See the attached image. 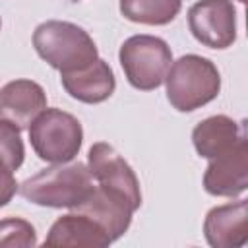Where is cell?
<instances>
[{
  "label": "cell",
  "instance_id": "ac0fdd59",
  "mask_svg": "<svg viewBox=\"0 0 248 248\" xmlns=\"http://www.w3.org/2000/svg\"><path fill=\"white\" fill-rule=\"evenodd\" d=\"M17 190H19V186H17L16 176H14V170L8 169L0 161V207L8 205L12 202V198L16 196Z\"/></svg>",
  "mask_w": 248,
  "mask_h": 248
},
{
  "label": "cell",
  "instance_id": "4fadbf2b",
  "mask_svg": "<svg viewBox=\"0 0 248 248\" xmlns=\"http://www.w3.org/2000/svg\"><path fill=\"white\" fill-rule=\"evenodd\" d=\"M110 242H112L110 236L99 223H95L91 217L83 213L72 211V213L58 217L52 223L43 244L50 248H66V246L105 248Z\"/></svg>",
  "mask_w": 248,
  "mask_h": 248
},
{
  "label": "cell",
  "instance_id": "277c9868",
  "mask_svg": "<svg viewBox=\"0 0 248 248\" xmlns=\"http://www.w3.org/2000/svg\"><path fill=\"white\" fill-rule=\"evenodd\" d=\"M29 141L41 161L70 163L81 149L83 128L74 114L62 108H45L29 124Z\"/></svg>",
  "mask_w": 248,
  "mask_h": 248
},
{
  "label": "cell",
  "instance_id": "d6986e66",
  "mask_svg": "<svg viewBox=\"0 0 248 248\" xmlns=\"http://www.w3.org/2000/svg\"><path fill=\"white\" fill-rule=\"evenodd\" d=\"M238 2H246V0H238Z\"/></svg>",
  "mask_w": 248,
  "mask_h": 248
},
{
  "label": "cell",
  "instance_id": "5bb4252c",
  "mask_svg": "<svg viewBox=\"0 0 248 248\" xmlns=\"http://www.w3.org/2000/svg\"><path fill=\"white\" fill-rule=\"evenodd\" d=\"M244 136L242 126H238L227 114H215L198 122L192 130V143L200 157L213 159L227 149H231Z\"/></svg>",
  "mask_w": 248,
  "mask_h": 248
},
{
  "label": "cell",
  "instance_id": "8992f818",
  "mask_svg": "<svg viewBox=\"0 0 248 248\" xmlns=\"http://www.w3.org/2000/svg\"><path fill=\"white\" fill-rule=\"evenodd\" d=\"M192 37L207 48H229L236 41V8L232 0H198L188 10Z\"/></svg>",
  "mask_w": 248,
  "mask_h": 248
},
{
  "label": "cell",
  "instance_id": "8fae6325",
  "mask_svg": "<svg viewBox=\"0 0 248 248\" xmlns=\"http://www.w3.org/2000/svg\"><path fill=\"white\" fill-rule=\"evenodd\" d=\"M46 108V93L33 79H14L0 89V118L16 124L19 130Z\"/></svg>",
  "mask_w": 248,
  "mask_h": 248
},
{
  "label": "cell",
  "instance_id": "52a82bcc",
  "mask_svg": "<svg viewBox=\"0 0 248 248\" xmlns=\"http://www.w3.org/2000/svg\"><path fill=\"white\" fill-rule=\"evenodd\" d=\"M203 188L217 198H236L248 188V143L242 136L231 149L209 159Z\"/></svg>",
  "mask_w": 248,
  "mask_h": 248
},
{
  "label": "cell",
  "instance_id": "6da1fadb",
  "mask_svg": "<svg viewBox=\"0 0 248 248\" xmlns=\"http://www.w3.org/2000/svg\"><path fill=\"white\" fill-rule=\"evenodd\" d=\"M33 46L37 54L54 70L74 72L99 58L93 37L72 21L48 19L35 27Z\"/></svg>",
  "mask_w": 248,
  "mask_h": 248
},
{
  "label": "cell",
  "instance_id": "e0dca14e",
  "mask_svg": "<svg viewBox=\"0 0 248 248\" xmlns=\"http://www.w3.org/2000/svg\"><path fill=\"white\" fill-rule=\"evenodd\" d=\"M19 132L21 130L16 124L0 118V161L14 172L21 167L25 157V147Z\"/></svg>",
  "mask_w": 248,
  "mask_h": 248
},
{
  "label": "cell",
  "instance_id": "ba28073f",
  "mask_svg": "<svg viewBox=\"0 0 248 248\" xmlns=\"http://www.w3.org/2000/svg\"><path fill=\"white\" fill-rule=\"evenodd\" d=\"M72 209L78 213H83V215L91 217L95 223H99L107 231V234L110 236L112 242L128 231V227L132 223V215L136 211L132 202L120 190H114V188H108L103 184L93 186L91 192L83 198V202Z\"/></svg>",
  "mask_w": 248,
  "mask_h": 248
},
{
  "label": "cell",
  "instance_id": "5b68a950",
  "mask_svg": "<svg viewBox=\"0 0 248 248\" xmlns=\"http://www.w3.org/2000/svg\"><path fill=\"white\" fill-rule=\"evenodd\" d=\"M118 60L132 87L140 91H153L165 81L172 64V52L161 37L134 35L122 43Z\"/></svg>",
  "mask_w": 248,
  "mask_h": 248
},
{
  "label": "cell",
  "instance_id": "3957f363",
  "mask_svg": "<svg viewBox=\"0 0 248 248\" xmlns=\"http://www.w3.org/2000/svg\"><path fill=\"white\" fill-rule=\"evenodd\" d=\"M167 99L178 112H192L217 99L221 74L217 66L200 54H184L174 60L165 76Z\"/></svg>",
  "mask_w": 248,
  "mask_h": 248
},
{
  "label": "cell",
  "instance_id": "30bf717a",
  "mask_svg": "<svg viewBox=\"0 0 248 248\" xmlns=\"http://www.w3.org/2000/svg\"><path fill=\"white\" fill-rule=\"evenodd\" d=\"M203 236L213 248H240L248 242V203L246 200L215 205L203 221Z\"/></svg>",
  "mask_w": 248,
  "mask_h": 248
},
{
  "label": "cell",
  "instance_id": "9c48e42d",
  "mask_svg": "<svg viewBox=\"0 0 248 248\" xmlns=\"http://www.w3.org/2000/svg\"><path fill=\"white\" fill-rule=\"evenodd\" d=\"M87 169L89 174L103 186L120 190L136 209L141 205V190L140 180L134 169L124 161V157L108 143L97 141L89 147L87 153Z\"/></svg>",
  "mask_w": 248,
  "mask_h": 248
},
{
  "label": "cell",
  "instance_id": "2e32d148",
  "mask_svg": "<svg viewBox=\"0 0 248 248\" xmlns=\"http://www.w3.org/2000/svg\"><path fill=\"white\" fill-rule=\"evenodd\" d=\"M37 244L35 227L21 217L0 219V248H29Z\"/></svg>",
  "mask_w": 248,
  "mask_h": 248
},
{
  "label": "cell",
  "instance_id": "ffe728a7",
  "mask_svg": "<svg viewBox=\"0 0 248 248\" xmlns=\"http://www.w3.org/2000/svg\"><path fill=\"white\" fill-rule=\"evenodd\" d=\"M0 27H2V19H0Z\"/></svg>",
  "mask_w": 248,
  "mask_h": 248
},
{
  "label": "cell",
  "instance_id": "7c38bea8",
  "mask_svg": "<svg viewBox=\"0 0 248 248\" xmlns=\"http://www.w3.org/2000/svg\"><path fill=\"white\" fill-rule=\"evenodd\" d=\"M60 81L72 99H78L87 105H97L107 101L116 89L112 68L103 58L93 60L89 66L81 70L62 72Z\"/></svg>",
  "mask_w": 248,
  "mask_h": 248
},
{
  "label": "cell",
  "instance_id": "7a4b0ae2",
  "mask_svg": "<svg viewBox=\"0 0 248 248\" xmlns=\"http://www.w3.org/2000/svg\"><path fill=\"white\" fill-rule=\"evenodd\" d=\"M93 188V176L83 163H52V167L39 170L23 180L19 194L43 207H76Z\"/></svg>",
  "mask_w": 248,
  "mask_h": 248
},
{
  "label": "cell",
  "instance_id": "9a60e30c",
  "mask_svg": "<svg viewBox=\"0 0 248 248\" xmlns=\"http://www.w3.org/2000/svg\"><path fill=\"white\" fill-rule=\"evenodd\" d=\"M120 14L134 23L167 25L182 8V0H120Z\"/></svg>",
  "mask_w": 248,
  "mask_h": 248
}]
</instances>
